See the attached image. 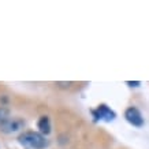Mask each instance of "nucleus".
Listing matches in <instances>:
<instances>
[{
    "label": "nucleus",
    "instance_id": "obj_5",
    "mask_svg": "<svg viewBox=\"0 0 149 149\" xmlns=\"http://www.w3.org/2000/svg\"><path fill=\"white\" fill-rule=\"evenodd\" d=\"M37 127L40 129V133L44 136V134H49L51 133V120L48 116H41L37 122Z\"/></svg>",
    "mask_w": 149,
    "mask_h": 149
},
{
    "label": "nucleus",
    "instance_id": "obj_4",
    "mask_svg": "<svg viewBox=\"0 0 149 149\" xmlns=\"http://www.w3.org/2000/svg\"><path fill=\"white\" fill-rule=\"evenodd\" d=\"M125 118H126V120L130 125L136 127H141L144 125V118L141 115V112L136 107H129V108L125 111Z\"/></svg>",
    "mask_w": 149,
    "mask_h": 149
},
{
    "label": "nucleus",
    "instance_id": "obj_7",
    "mask_svg": "<svg viewBox=\"0 0 149 149\" xmlns=\"http://www.w3.org/2000/svg\"><path fill=\"white\" fill-rule=\"evenodd\" d=\"M127 85H130V86H138V85H140V82H130V81H129V82H127Z\"/></svg>",
    "mask_w": 149,
    "mask_h": 149
},
{
    "label": "nucleus",
    "instance_id": "obj_3",
    "mask_svg": "<svg viewBox=\"0 0 149 149\" xmlns=\"http://www.w3.org/2000/svg\"><path fill=\"white\" fill-rule=\"evenodd\" d=\"M93 116H95V120H105V122H111L116 118V113L113 112L112 109L107 107L105 104H100L97 109H93L92 111Z\"/></svg>",
    "mask_w": 149,
    "mask_h": 149
},
{
    "label": "nucleus",
    "instance_id": "obj_2",
    "mask_svg": "<svg viewBox=\"0 0 149 149\" xmlns=\"http://www.w3.org/2000/svg\"><path fill=\"white\" fill-rule=\"evenodd\" d=\"M25 126V122L19 118H8L3 122H0V131L3 133H7V134H11V133H17L21 129H23Z\"/></svg>",
    "mask_w": 149,
    "mask_h": 149
},
{
    "label": "nucleus",
    "instance_id": "obj_6",
    "mask_svg": "<svg viewBox=\"0 0 149 149\" xmlns=\"http://www.w3.org/2000/svg\"><path fill=\"white\" fill-rule=\"evenodd\" d=\"M6 119H8V118H7V111L0 109V120L3 122V120H6Z\"/></svg>",
    "mask_w": 149,
    "mask_h": 149
},
{
    "label": "nucleus",
    "instance_id": "obj_1",
    "mask_svg": "<svg viewBox=\"0 0 149 149\" xmlns=\"http://www.w3.org/2000/svg\"><path fill=\"white\" fill-rule=\"evenodd\" d=\"M18 141L21 145L30 149H42L47 146L45 137L41 133H36V131H25L18 137Z\"/></svg>",
    "mask_w": 149,
    "mask_h": 149
}]
</instances>
